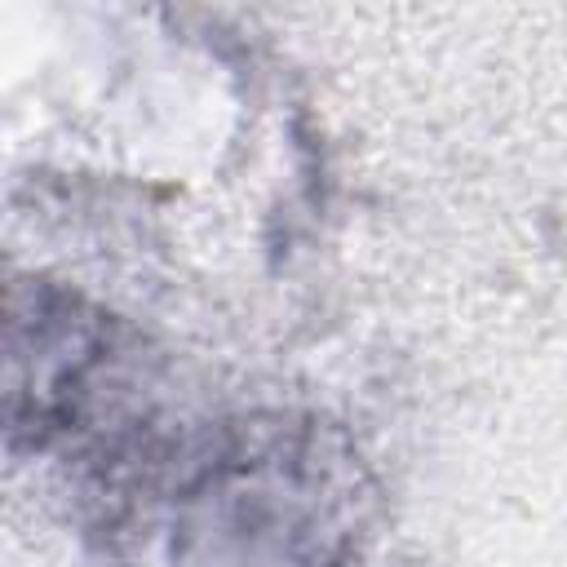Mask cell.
<instances>
[{
  "label": "cell",
  "instance_id": "obj_1",
  "mask_svg": "<svg viewBox=\"0 0 567 567\" xmlns=\"http://www.w3.org/2000/svg\"><path fill=\"white\" fill-rule=\"evenodd\" d=\"M106 567H363L377 478L354 439L301 408L159 416L84 461Z\"/></svg>",
  "mask_w": 567,
  "mask_h": 567
},
{
  "label": "cell",
  "instance_id": "obj_2",
  "mask_svg": "<svg viewBox=\"0 0 567 567\" xmlns=\"http://www.w3.org/2000/svg\"><path fill=\"white\" fill-rule=\"evenodd\" d=\"M133 328L49 275H13L4 292V447L13 461L75 452L89 461L151 408Z\"/></svg>",
  "mask_w": 567,
  "mask_h": 567
}]
</instances>
